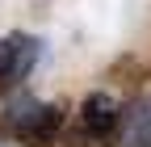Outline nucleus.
Segmentation results:
<instances>
[{
  "label": "nucleus",
  "mask_w": 151,
  "mask_h": 147,
  "mask_svg": "<svg viewBox=\"0 0 151 147\" xmlns=\"http://www.w3.org/2000/svg\"><path fill=\"white\" fill-rule=\"evenodd\" d=\"M38 63V38L29 34H4L0 38V97H9Z\"/></svg>",
  "instance_id": "obj_3"
},
{
  "label": "nucleus",
  "mask_w": 151,
  "mask_h": 147,
  "mask_svg": "<svg viewBox=\"0 0 151 147\" xmlns=\"http://www.w3.org/2000/svg\"><path fill=\"white\" fill-rule=\"evenodd\" d=\"M0 126H4V135H13L21 147H55L63 135V109H55L46 101H17L4 118H0Z\"/></svg>",
  "instance_id": "obj_1"
},
{
  "label": "nucleus",
  "mask_w": 151,
  "mask_h": 147,
  "mask_svg": "<svg viewBox=\"0 0 151 147\" xmlns=\"http://www.w3.org/2000/svg\"><path fill=\"white\" fill-rule=\"evenodd\" d=\"M118 147H151V97H139L122 114Z\"/></svg>",
  "instance_id": "obj_4"
},
{
  "label": "nucleus",
  "mask_w": 151,
  "mask_h": 147,
  "mask_svg": "<svg viewBox=\"0 0 151 147\" xmlns=\"http://www.w3.org/2000/svg\"><path fill=\"white\" fill-rule=\"evenodd\" d=\"M118 130H122V109L113 105V97L92 93L80 105V135L88 147H118Z\"/></svg>",
  "instance_id": "obj_2"
}]
</instances>
